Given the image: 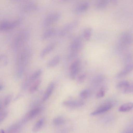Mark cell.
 Instances as JSON below:
<instances>
[{"label":"cell","instance_id":"6da1fadb","mask_svg":"<svg viewBox=\"0 0 133 133\" xmlns=\"http://www.w3.org/2000/svg\"><path fill=\"white\" fill-rule=\"evenodd\" d=\"M32 52L31 49L26 48L23 50L18 57L16 65V77L17 78L21 76L25 65L31 56Z\"/></svg>","mask_w":133,"mask_h":133},{"label":"cell","instance_id":"7a4b0ae2","mask_svg":"<svg viewBox=\"0 0 133 133\" xmlns=\"http://www.w3.org/2000/svg\"><path fill=\"white\" fill-rule=\"evenodd\" d=\"M83 46L81 37L78 36L75 37L70 45V52L68 55L69 58H72L76 56L82 49Z\"/></svg>","mask_w":133,"mask_h":133},{"label":"cell","instance_id":"3957f363","mask_svg":"<svg viewBox=\"0 0 133 133\" xmlns=\"http://www.w3.org/2000/svg\"><path fill=\"white\" fill-rule=\"evenodd\" d=\"M60 17V14L57 12L52 13L48 15L45 18L43 22L45 27L49 26L57 21Z\"/></svg>","mask_w":133,"mask_h":133},{"label":"cell","instance_id":"277c9868","mask_svg":"<svg viewBox=\"0 0 133 133\" xmlns=\"http://www.w3.org/2000/svg\"><path fill=\"white\" fill-rule=\"evenodd\" d=\"M18 23V21H2L0 23V31H4L12 29L15 27Z\"/></svg>","mask_w":133,"mask_h":133},{"label":"cell","instance_id":"5b68a950","mask_svg":"<svg viewBox=\"0 0 133 133\" xmlns=\"http://www.w3.org/2000/svg\"><path fill=\"white\" fill-rule=\"evenodd\" d=\"M112 106L113 104L111 103H106L91 112L90 115L91 116H94L104 113L111 109Z\"/></svg>","mask_w":133,"mask_h":133},{"label":"cell","instance_id":"8992f818","mask_svg":"<svg viewBox=\"0 0 133 133\" xmlns=\"http://www.w3.org/2000/svg\"><path fill=\"white\" fill-rule=\"evenodd\" d=\"M78 23L77 21H74L66 24L60 30L59 35L62 36L65 35L75 28L77 25Z\"/></svg>","mask_w":133,"mask_h":133},{"label":"cell","instance_id":"52a82bcc","mask_svg":"<svg viewBox=\"0 0 133 133\" xmlns=\"http://www.w3.org/2000/svg\"><path fill=\"white\" fill-rule=\"evenodd\" d=\"M133 68L132 64H128L117 74L116 78L120 79L124 77L129 73L132 70Z\"/></svg>","mask_w":133,"mask_h":133},{"label":"cell","instance_id":"ba28073f","mask_svg":"<svg viewBox=\"0 0 133 133\" xmlns=\"http://www.w3.org/2000/svg\"><path fill=\"white\" fill-rule=\"evenodd\" d=\"M84 103L82 101L67 100L63 101L62 104L65 106L71 107H77L81 106Z\"/></svg>","mask_w":133,"mask_h":133},{"label":"cell","instance_id":"9c48e42d","mask_svg":"<svg viewBox=\"0 0 133 133\" xmlns=\"http://www.w3.org/2000/svg\"><path fill=\"white\" fill-rule=\"evenodd\" d=\"M42 110L41 108H35L29 111L23 119V121L26 122L33 118L39 114Z\"/></svg>","mask_w":133,"mask_h":133},{"label":"cell","instance_id":"30bf717a","mask_svg":"<svg viewBox=\"0 0 133 133\" xmlns=\"http://www.w3.org/2000/svg\"><path fill=\"white\" fill-rule=\"evenodd\" d=\"M54 88V83L53 82H51L49 84L42 98V102H44L48 99L53 91Z\"/></svg>","mask_w":133,"mask_h":133},{"label":"cell","instance_id":"8fae6325","mask_svg":"<svg viewBox=\"0 0 133 133\" xmlns=\"http://www.w3.org/2000/svg\"><path fill=\"white\" fill-rule=\"evenodd\" d=\"M122 42L127 45L131 44L132 41V36L129 32H125L123 33L121 36Z\"/></svg>","mask_w":133,"mask_h":133},{"label":"cell","instance_id":"7c38bea8","mask_svg":"<svg viewBox=\"0 0 133 133\" xmlns=\"http://www.w3.org/2000/svg\"><path fill=\"white\" fill-rule=\"evenodd\" d=\"M55 43H50L45 46L42 51L40 54L41 58H43L51 51L54 48Z\"/></svg>","mask_w":133,"mask_h":133},{"label":"cell","instance_id":"4fadbf2b","mask_svg":"<svg viewBox=\"0 0 133 133\" xmlns=\"http://www.w3.org/2000/svg\"><path fill=\"white\" fill-rule=\"evenodd\" d=\"M60 60V57L59 55L56 56L51 59L47 63L46 67L49 68L56 66L59 63Z\"/></svg>","mask_w":133,"mask_h":133},{"label":"cell","instance_id":"5bb4252c","mask_svg":"<svg viewBox=\"0 0 133 133\" xmlns=\"http://www.w3.org/2000/svg\"><path fill=\"white\" fill-rule=\"evenodd\" d=\"M56 31L54 28L49 29L45 31L42 34L41 39L42 40H45L50 38L55 34Z\"/></svg>","mask_w":133,"mask_h":133},{"label":"cell","instance_id":"9a60e30c","mask_svg":"<svg viewBox=\"0 0 133 133\" xmlns=\"http://www.w3.org/2000/svg\"><path fill=\"white\" fill-rule=\"evenodd\" d=\"M92 31V29L90 27L87 28L84 30L83 33V37L84 39L87 41L90 40Z\"/></svg>","mask_w":133,"mask_h":133},{"label":"cell","instance_id":"2e32d148","mask_svg":"<svg viewBox=\"0 0 133 133\" xmlns=\"http://www.w3.org/2000/svg\"><path fill=\"white\" fill-rule=\"evenodd\" d=\"M133 107V104L132 103H128L121 106L119 107L118 110L122 112H127L131 110Z\"/></svg>","mask_w":133,"mask_h":133},{"label":"cell","instance_id":"e0dca14e","mask_svg":"<svg viewBox=\"0 0 133 133\" xmlns=\"http://www.w3.org/2000/svg\"><path fill=\"white\" fill-rule=\"evenodd\" d=\"M89 6V3L87 2L83 3L76 8L75 11L77 12H83L87 10Z\"/></svg>","mask_w":133,"mask_h":133},{"label":"cell","instance_id":"ac0fdd59","mask_svg":"<svg viewBox=\"0 0 133 133\" xmlns=\"http://www.w3.org/2000/svg\"><path fill=\"white\" fill-rule=\"evenodd\" d=\"M44 122V120L43 118L40 119L38 121L33 127L32 131L35 132L39 130L43 125Z\"/></svg>","mask_w":133,"mask_h":133},{"label":"cell","instance_id":"d6986e66","mask_svg":"<svg viewBox=\"0 0 133 133\" xmlns=\"http://www.w3.org/2000/svg\"><path fill=\"white\" fill-rule=\"evenodd\" d=\"M41 80L38 79L36 80L32 85L29 89V92L30 93L35 92L38 89L41 83Z\"/></svg>","mask_w":133,"mask_h":133},{"label":"cell","instance_id":"ffe728a7","mask_svg":"<svg viewBox=\"0 0 133 133\" xmlns=\"http://www.w3.org/2000/svg\"><path fill=\"white\" fill-rule=\"evenodd\" d=\"M38 9V6L37 5L34 3H28L25 5V10L29 12L36 11Z\"/></svg>","mask_w":133,"mask_h":133},{"label":"cell","instance_id":"44dd1931","mask_svg":"<svg viewBox=\"0 0 133 133\" xmlns=\"http://www.w3.org/2000/svg\"><path fill=\"white\" fill-rule=\"evenodd\" d=\"M81 63L80 59L78 58L75 60L71 64L69 67V69L71 71L80 67Z\"/></svg>","mask_w":133,"mask_h":133},{"label":"cell","instance_id":"7402d4cb","mask_svg":"<svg viewBox=\"0 0 133 133\" xmlns=\"http://www.w3.org/2000/svg\"><path fill=\"white\" fill-rule=\"evenodd\" d=\"M81 70V67L80 66L71 71L70 75V78L72 80L75 79L77 75L80 72Z\"/></svg>","mask_w":133,"mask_h":133},{"label":"cell","instance_id":"603a6c76","mask_svg":"<svg viewBox=\"0 0 133 133\" xmlns=\"http://www.w3.org/2000/svg\"><path fill=\"white\" fill-rule=\"evenodd\" d=\"M65 119L61 116H58L55 118L53 120V123L55 125H59L63 124L65 122Z\"/></svg>","mask_w":133,"mask_h":133},{"label":"cell","instance_id":"cb8c5ba5","mask_svg":"<svg viewBox=\"0 0 133 133\" xmlns=\"http://www.w3.org/2000/svg\"><path fill=\"white\" fill-rule=\"evenodd\" d=\"M108 3V1L102 0L99 1L96 4L95 7L98 9H100L104 8L106 6Z\"/></svg>","mask_w":133,"mask_h":133},{"label":"cell","instance_id":"d4e9b609","mask_svg":"<svg viewBox=\"0 0 133 133\" xmlns=\"http://www.w3.org/2000/svg\"><path fill=\"white\" fill-rule=\"evenodd\" d=\"M91 95L90 90L86 89L82 90L79 94L80 97L82 98L86 99L88 98Z\"/></svg>","mask_w":133,"mask_h":133},{"label":"cell","instance_id":"484cf974","mask_svg":"<svg viewBox=\"0 0 133 133\" xmlns=\"http://www.w3.org/2000/svg\"><path fill=\"white\" fill-rule=\"evenodd\" d=\"M130 83L126 81H123L118 83L116 86V88L118 89L125 88L128 87Z\"/></svg>","mask_w":133,"mask_h":133},{"label":"cell","instance_id":"4316f807","mask_svg":"<svg viewBox=\"0 0 133 133\" xmlns=\"http://www.w3.org/2000/svg\"><path fill=\"white\" fill-rule=\"evenodd\" d=\"M42 72V70L39 69L34 72L30 76L31 78L34 81L37 79L41 75Z\"/></svg>","mask_w":133,"mask_h":133},{"label":"cell","instance_id":"83f0119b","mask_svg":"<svg viewBox=\"0 0 133 133\" xmlns=\"http://www.w3.org/2000/svg\"><path fill=\"white\" fill-rule=\"evenodd\" d=\"M13 96L10 94L7 95L5 97L4 101V104L5 106H7L9 105L12 100Z\"/></svg>","mask_w":133,"mask_h":133},{"label":"cell","instance_id":"f1b7e54d","mask_svg":"<svg viewBox=\"0 0 133 133\" xmlns=\"http://www.w3.org/2000/svg\"><path fill=\"white\" fill-rule=\"evenodd\" d=\"M133 91V86L132 84H130L128 87L125 88L123 90V92L125 94H129L132 93Z\"/></svg>","mask_w":133,"mask_h":133},{"label":"cell","instance_id":"f546056e","mask_svg":"<svg viewBox=\"0 0 133 133\" xmlns=\"http://www.w3.org/2000/svg\"><path fill=\"white\" fill-rule=\"evenodd\" d=\"M86 75L83 74L79 76L77 79V82L78 84H80L83 83L86 77Z\"/></svg>","mask_w":133,"mask_h":133},{"label":"cell","instance_id":"4dcf8cb0","mask_svg":"<svg viewBox=\"0 0 133 133\" xmlns=\"http://www.w3.org/2000/svg\"><path fill=\"white\" fill-rule=\"evenodd\" d=\"M105 89L102 88L96 94V97L98 98H99L103 97L105 95Z\"/></svg>","mask_w":133,"mask_h":133},{"label":"cell","instance_id":"1f68e13d","mask_svg":"<svg viewBox=\"0 0 133 133\" xmlns=\"http://www.w3.org/2000/svg\"><path fill=\"white\" fill-rule=\"evenodd\" d=\"M7 114V113L6 112H3L0 113V123L6 117Z\"/></svg>","mask_w":133,"mask_h":133},{"label":"cell","instance_id":"d6a6232c","mask_svg":"<svg viewBox=\"0 0 133 133\" xmlns=\"http://www.w3.org/2000/svg\"><path fill=\"white\" fill-rule=\"evenodd\" d=\"M0 133H5L4 130L2 129L0 130Z\"/></svg>","mask_w":133,"mask_h":133},{"label":"cell","instance_id":"836d02e7","mask_svg":"<svg viewBox=\"0 0 133 133\" xmlns=\"http://www.w3.org/2000/svg\"><path fill=\"white\" fill-rule=\"evenodd\" d=\"M3 88V86L2 85L0 84V90H2Z\"/></svg>","mask_w":133,"mask_h":133},{"label":"cell","instance_id":"e575fe53","mask_svg":"<svg viewBox=\"0 0 133 133\" xmlns=\"http://www.w3.org/2000/svg\"></svg>","mask_w":133,"mask_h":133}]
</instances>
